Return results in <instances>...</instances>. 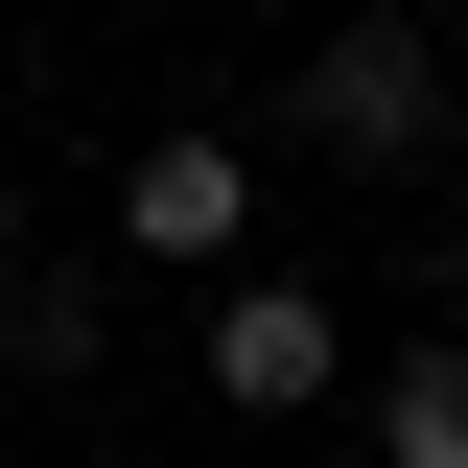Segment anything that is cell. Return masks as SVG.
Listing matches in <instances>:
<instances>
[{
	"instance_id": "cell-5",
	"label": "cell",
	"mask_w": 468,
	"mask_h": 468,
	"mask_svg": "<svg viewBox=\"0 0 468 468\" xmlns=\"http://www.w3.org/2000/svg\"><path fill=\"white\" fill-rule=\"evenodd\" d=\"M375 468H468V351H399L375 375Z\"/></svg>"
},
{
	"instance_id": "cell-3",
	"label": "cell",
	"mask_w": 468,
	"mask_h": 468,
	"mask_svg": "<svg viewBox=\"0 0 468 468\" xmlns=\"http://www.w3.org/2000/svg\"><path fill=\"white\" fill-rule=\"evenodd\" d=\"M328 375H351V351H328V282H282V258L211 282V399H234V421H304Z\"/></svg>"
},
{
	"instance_id": "cell-4",
	"label": "cell",
	"mask_w": 468,
	"mask_h": 468,
	"mask_svg": "<svg viewBox=\"0 0 468 468\" xmlns=\"http://www.w3.org/2000/svg\"><path fill=\"white\" fill-rule=\"evenodd\" d=\"M0 351H24V375H94V351H117V282H94V258H24V282H0Z\"/></svg>"
},
{
	"instance_id": "cell-6",
	"label": "cell",
	"mask_w": 468,
	"mask_h": 468,
	"mask_svg": "<svg viewBox=\"0 0 468 468\" xmlns=\"http://www.w3.org/2000/svg\"><path fill=\"white\" fill-rule=\"evenodd\" d=\"M0 282H24V187H0Z\"/></svg>"
},
{
	"instance_id": "cell-1",
	"label": "cell",
	"mask_w": 468,
	"mask_h": 468,
	"mask_svg": "<svg viewBox=\"0 0 468 468\" xmlns=\"http://www.w3.org/2000/svg\"><path fill=\"white\" fill-rule=\"evenodd\" d=\"M282 141L304 165H445V48H421V24H328V48L282 70Z\"/></svg>"
},
{
	"instance_id": "cell-2",
	"label": "cell",
	"mask_w": 468,
	"mask_h": 468,
	"mask_svg": "<svg viewBox=\"0 0 468 468\" xmlns=\"http://www.w3.org/2000/svg\"><path fill=\"white\" fill-rule=\"evenodd\" d=\"M117 258H141V282H258V141H211V117L141 141V165H117Z\"/></svg>"
}]
</instances>
